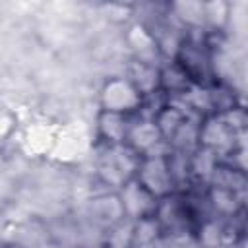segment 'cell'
Masks as SVG:
<instances>
[{"label":"cell","mask_w":248,"mask_h":248,"mask_svg":"<svg viewBox=\"0 0 248 248\" xmlns=\"http://www.w3.org/2000/svg\"><path fill=\"white\" fill-rule=\"evenodd\" d=\"M134 180L155 200L170 196V192L176 184L172 169H170V157L169 155H151V153L141 155Z\"/></svg>","instance_id":"6da1fadb"},{"label":"cell","mask_w":248,"mask_h":248,"mask_svg":"<svg viewBox=\"0 0 248 248\" xmlns=\"http://www.w3.org/2000/svg\"><path fill=\"white\" fill-rule=\"evenodd\" d=\"M101 101H103V110L126 114V112L138 108V105L141 103V95L132 85L130 79L114 78L105 83V87L101 91Z\"/></svg>","instance_id":"7a4b0ae2"},{"label":"cell","mask_w":248,"mask_h":248,"mask_svg":"<svg viewBox=\"0 0 248 248\" xmlns=\"http://www.w3.org/2000/svg\"><path fill=\"white\" fill-rule=\"evenodd\" d=\"M128 128L130 124L126 120V114L103 110L99 116V132L110 145H122L128 138Z\"/></svg>","instance_id":"3957f363"}]
</instances>
